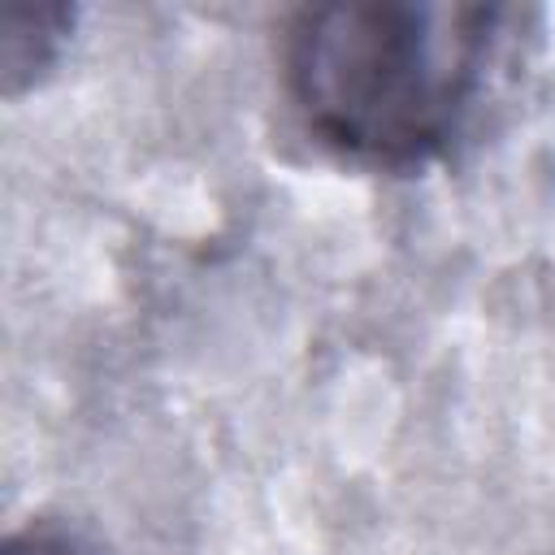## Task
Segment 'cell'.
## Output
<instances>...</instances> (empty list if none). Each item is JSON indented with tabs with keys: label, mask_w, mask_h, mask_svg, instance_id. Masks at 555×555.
I'll return each mask as SVG.
<instances>
[{
	"label": "cell",
	"mask_w": 555,
	"mask_h": 555,
	"mask_svg": "<svg viewBox=\"0 0 555 555\" xmlns=\"http://www.w3.org/2000/svg\"><path fill=\"white\" fill-rule=\"evenodd\" d=\"M481 4H321L286 39V87L304 126L373 165H412L460 126L494 35Z\"/></svg>",
	"instance_id": "obj_1"
},
{
	"label": "cell",
	"mask_w": 555,
	"mask_h": 555,
	"mask_svg": "<svg viewBox=\"0 0 555 555\" xmlns=\"http://www.w3.org/2000/svg\"><path fill=\"white\" fill-rule=\"evenodd\" d=\"M69 30L65 9H9L4 13V91L17 95L52 61Z\"/></svg>",
	"instance_id": "obj_2"
},
{
	"label": "cell",
	"mask_w": 555,
	"mask_h": 555,
	"mask_svg": "<svg viewBox=\"0 0 555 555\" xmlns=\"http://www.w3.org/2000/svg\"><path fill=\"white\" fill-rule=\"evenodd\" d=\"M4 555H78V551L52 533H17V538H9Z\"/></svg>",
	"instance_id": "obj_3"
}]
</instances>
